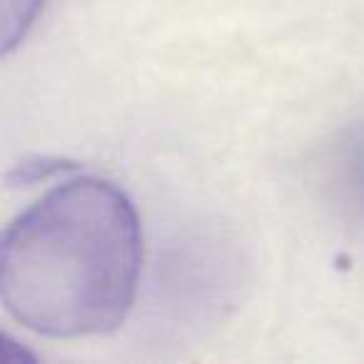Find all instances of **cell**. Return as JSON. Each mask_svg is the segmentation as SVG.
<instances>
[{"instance_id":"cell-1","label":"cell","mask_w":364,"mask_h":364,"mask_svg":"<svg viewBox=\"0 0 364 364\" xmlns=\"http://www.w3.org/2000/svg\"><path fill=\"white\" fill-rule=\"evenodd\" d=\"M140 262L130 198L102 177H75L6 228L0 299L16 322L43 337L107 334L130 314Z\"/></svg>"},{"instance_id":"cell-3","label":"cell","mask_w":364,"mask_h":364,"mask_svg":"<svg viewBox=\"0 0 364 364\" xmlns=\"http://www.w3.org/2000/svg\"><path fill=\"white\" fill-rule=\"evenodd\" d=\"M344 175H347V188L352 198L364 210V130L349 142L347 160H344Z\"/></svg>"},{"instance_id":"cell-2","label":"cell","mask_w":364,"mask_h":364,"mask_svg":"<svg viewBox=\"0 0 364 364\" xmlns=\"http://www.w3.org/2000/svg\"><path fill=\"white\" fill-rule=\"evenodd\" d=\"M41 8L43 0H6V46L3 50L11 53L16 48V43L26 36Z\"/></svg>"}]
</instances>
